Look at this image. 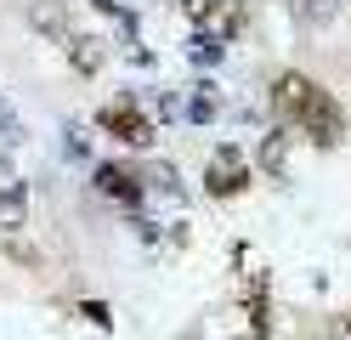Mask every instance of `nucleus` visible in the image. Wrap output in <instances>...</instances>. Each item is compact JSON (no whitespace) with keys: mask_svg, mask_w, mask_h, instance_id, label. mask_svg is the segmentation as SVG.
Listing matches in <instances>:
<instances>
[{"mask_svg":"<svg viewBox=\"0 0 351 340\" xmlns=\"http://www.w3.org/2000/svg\"><path fill=\"white\" fill-rule=\"evenodd\" d=\"M295 125L312 136L317 148H340L346 142V113H340V102L328 97V91H312V97H306V108H300Z\"/></svg>","mask_w":351,"mask_h":340,"instance_id":"obj_1","label":"nucleus"},{"mask_svg":"<svg viewBox=\"0 0 351 340\" xmlns=\"http://www.w3.org/2000/svg\"><path fill=\"white\" fill-rule=\"evenodd\" d=\"M244 188H250L244 153H238V148H215L210 165H204V193H210V199H238Z\"/></svg>","mask_w":351,"mask_h":340,"instance_id":"obj_2","label":"nucleus"},{"mask_svg":"<svg viewBox=\"0 0 351 340\" xmlns=\"http://www.w3.org/2000/svg\"><path fill=\"white\" fill-rule=\"evenodd\" d=\"M97 131H108V136L125 142V148H147V142H153V120H147L136 102H108V108L97 113Z\"/></svg>","mask_w":351,"mask_h":340,"instance_id":"obj_3","label":"nucleus"},{"mask_svg":"<svg viewBox=\"0 0 351 340\" xmlns=\"http://www.w3.org/2000/svg\"><path fill=\"white\" fill-rule=\"evenodd\" d=\"M187 23L199 40H227L244 23V6L238 0H187Z\"/></svg>","mask_w":351,"mask_h":340,"instance_id":"obj_4","label":"nucleus"},{"mask_svg":"<svg viewBox=\"0 0 351 340\" xmlns=\"http://www.w3.org/2000/svg\"><path fill=\"white\" fill-rule=\"evenodd\" d=\"M97 193H108V199H119V204H142L147 199V181H142V170H130V165H97Z\"/></svg>","mask_w":351,"mask_h":340,"instance_id":"obj_5","label":"nucleus"},{"mask_svg":"<svg viewBox=\"0 0 351 340\" xmlns=\"http://www.w3.org/2000/svg\"><path fill=\"white\" fill-rule=\"evenodd\" d=\"M312 80L300 74V68H283V74L272 80V108H278V120H300V108H306V97H312Z\"/></svg>","mask_w":351,"mask_h":340,"instance_id":"obj_6","label":"nucleus"},{"mask_svg":"<svg viewBox=\"0 0 351 340\" xmlns=\"http://www.w3.org/2000/svg\"><path fill=\"white\" fill-rule=\"evenodd\" d=\"M227 329H232L238 340H267V301H261V289L250 295V301H232Z\"/></svg>","mask_w":351,"mask_h":340,"instance_id":"obj_7","label":"nucleus"},{"mask_svg":"<svg viewBox=\"0 0 351 340\" xmlns=\"http://www.w3.org/2000/svg\"><path fill=\"white\" fill-rule=\"evenodd\" d=\"M69 63L80 68V74H97V68H102V40L74 34V40H69Z\"/></svg>","mask_w":351,"mask_h":340,"instance_id":"obj_8","label":"nucleus"},{"mask_svg":"<svg viewBox=\"0 0 351 340\" xmlns=\"http://www.w3.org/2000/svg\"><path fill=\"white\" fill-rule=\"evenodd\" d=\"M283 159H289V136H283V131H272V136H267V148H261V165L278 176V170H283Z\"/></svg>","mask_w":351,"mask_h":340,"instance_id":"obj_9","label":"nucleus"},{"mask_svg":"<svg viewBox=\"0 0 351 340\" xmlns=\"http://www.w3.org/2000/svg\"><path fill=\"white\" fill-rule=\"evenodd\" d=\"M210 91H215V85H199V97L187 102V120H193V125H204V120H215V97H210Z\"/></svg>","mask_w":351,"mask_h":340,"instance_id":"obj_10","label":"nucleus"},{"mask_svg":"<svg viewBox=\"0 0 351 340\" xmlns=\"http://www.w3.org/2000/svg\"><path fill=\"white\" fill-rule=\"evenodd\" d=\"M17 216H23V188H12L0 199V221H17Z\"/></svg>","mask_w":351,"mask_h":340,"instance_id":"obj_11","label":"nucleus"},{"mask_svg":"<svg viewBox=\"0 0 351 340\" xmlns=\"http://www.w3.org/2000/svg\"><path fill=\"white\" fill-rule=\"evenodd\" d=\"M193 57H199L204 68H210V63H221V40H199V45H193Z\"/></svg>","mask_w":351,"mask_h":340,"instance_id":"obj_12","label":"nucleus"},{"mask_svg":"<svg viewBox=\"0 0 351 340\" xmlns=\"http://www.w3.org/2000/svg\"><path fill=\"white\" fill-rule=\"evenodd\" d=\"M80 312H85V317H91V324H97V329H114V317H108V306H102V301H85Z\"/></svg>","mask_w":351,"mask_h":340,"instance_id":"obj_13","label":"nucleus"},{"mask_svg":"<svg viewBox=\"0 0 351 340\" xmlns=\"http://www.w3.org/2000/svg\"><path fill=\"white\" fill-rule=\"evenodd\" d=\"M335 340H351V312H346V317H335Z\"/></svg>","mask_w":351,"mask_h":340,"instance_id":"obj_14","label":"nucleus"}]
</instances>
